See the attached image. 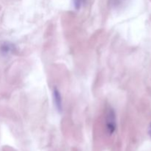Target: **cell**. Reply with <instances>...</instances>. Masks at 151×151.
I'll return each mask as SVG.
<instances>
[{
    "label": "cell",
    "mask_w": 151,
    "mask_h": 151,
    "mask_svg": "<svg viewBox=\"0 0 151 151\" xmlns=\"http://www.w3.org/2000/svg\"><path fill=\"white\" fill-rule=\"evenodd\" d=\"M16 51V46L10 42H4L0 47V52L4 55H7Z\"/></svg>",
    "instance_id": "2"
},
{
    "label": "cell",
    "mask_w": 151,
    "mask_h": 151,
    "mask_svg": "<svg viewBox=\"0 0 151 151\" xmlns=\"http://www.w3.org/2000/svg\"><path fill=\"white\" fill-rule=\"evenodd\" d=\"M128 0H111V5L113 8L119 9L125 6Z\"/></svg>",
    "instance_id": "4"
},
{
    "label": "cell",
    "mask_w": 151,
    "mask_h": 151,
    "mask_svg": "<svg viewBox=\"0 0 151 151\" xmlns=\"http://www.w3.org/2000/svg\"><path fill=\"white\" fill-rule=\"evenodd\" d=\"M86 2V0H73L74 7L76 10H80Z\"/></svg>",
    "instance_id": "5"
},
{
    "label": "cell",
    "mask_w": 151,
    "mask_h": 151,
    "mask_svg": "<svg viewBox=\"0 0 151 151\" xmlns=\"http://www.w3.org/2000/svg\"><path fill=\"white\" fill-rule=\"evenodd\" d=\"M53 97H54V102L56 109H57V110L59 112H61L62 108H63V106H62L61 95H60V91H58V89H57L55 88L53 90Z\"/></svg>",
    "instance_id": "3"
},
{
    "label": "cell",
    "mask_w": 151,
    "mask_h": 151,
    "mask_svg": "<svg viewBox=\"0 0 151 151\" xmlns=\"http://www.w3.org/2000/svg\"><path fill=\"white\" fill-rule=\"evenodd\" d=\"M106 131L109 135H112L116 129V113L112 108H109L106 114Z\"/></svg>",
    "instance_id": "1"
},
{
    "label": "cell",
    "mask_w": 151,
    "mask_h": 151,
    "mask_svg": "<svg viewBox=\"0 0 151 151\" xmlns=\"http://www.w3.org/2000/svg\"><path fill=\"white\" fill-rule=\"evenodd\" d=\"M149 135H150V137H151V124L150 125V128H149Z\"/></svg>",
    "instance_id": "6"
}]
</instances>
